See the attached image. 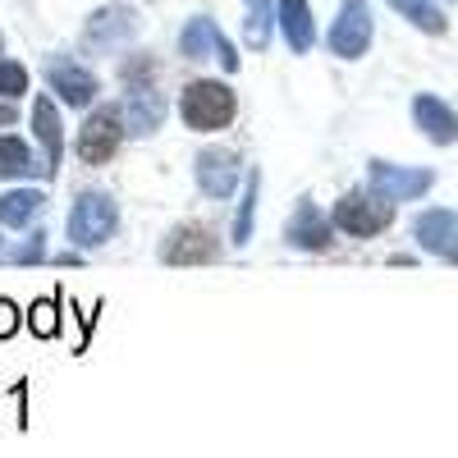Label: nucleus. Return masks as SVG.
<instances>
[{"label": "nucleus", "instance_id": "obj_1", "mask_svg": "<svg viewBox=\"0 0 458 458\" xmlns=\"http://www.w3.org/2000/svg\"><path fill=\"white\" fill-rule=\"evenodd\" d=\"M239 114V97L229 83H216V79H193L183 92H179V120L183 129L193 133H220L234 124Z\"/></svg>", "mask_w": 458, "mask_h": 458}, {"label": "nucleus", "instance_id": "obj_2", "mask_svg": "<svg viewBox=\"0 0 458 458\" xmlns=\"http://www.w3.org/2000/svg\"><path fill=\"white\" fill-rule=\"evenodd\" d=\"M114 229H120V207H114L110 193H97V188H88V193H79V202L69 207V243L73 248H101L114 239Z\"/></svg>", "mask_w": 458, "mask_h": 458}, {"label": "nucleus", "instance_id": "obj_3", "mask_svg": "<svg viewBox=\"0 0 458 458\" xmlns=\"http://www.w3.org/2000/svg\"><path fill=\"white\" fill-rule=\"evenodd\" d=\"M157 257L165 266H216L225 257V243H220V234H216L211 225L188 220V225H174L170 234L161 239Z\"/></svg>", "mask_w": 458, "mask_h": 458}, {"label": "nucleus", "instance_id": "obj_4", "mask_svg": "<svg viewBox=\"0 0 458 458\" xmlns=\"http://www.w3.org/2000/svg\"><path fill=\"white\" fill-rule=\"evenodd\" d=\"M330 220H335L339 234H349V239H376V234H386V229L394 225V202L376 198L371 188L367 193H344L335 202Z\"/></svg>", "mask_w": 458, "mask_h": 458}, {"label": "nucleus", "instance_id": "obj_5", "mask_svg": "<svg viewBox=\"0 0 458 458\" xmlns=\"http://www.w3.org/2000/svg\"><path fill=\"white\" fill-rule=\"evenodd\" d=\"M124 138H129V133H124L120 106H101V110H88V120H83V129H79V142H73V151H79L83 165H110Z\"/></svg>", "mask_w": 458, "mask_h": 458}, {"label": "nucleus", "instance_id": "obj_6", "mask_svg": "<svg viewBox=\"0 0 458 458\" xmlns=\"http://www.w3.org/2000/svg\"><path fill=\"white\" fill-rule=\"evenodd\" d=\"M371 37H376V23H371V5H367V0H339V14H335V23L326 32L330 55L362 60L371 51Z\"/></svg>", "mask_w": 458, "mask_h": 458}, {"label": "nucleus", "instance_id": "obj_7", "mask_svg": "<svg viewBox=\"0 0 458 458\" xmlns=\"http://www.w3.org/2000/svg\"><path fill=\"white\" fill-rule=\"evenodd\" d=\"M193 179H198V193L211 198V202L234 198V188L243 179L239 151H229V147H202L198 157H193Z\"/></svg>", "mask_w": 458, "mask_h": 458}, {"label": "nucleus", "instance_id": "obj_8", "mask_svg": "<svg viewBox=\"0 0 458 458\" xmlns=\"http://www.w3.org/2000/svg\"><path fill=\"white\" fill-rule=\"evenodd\" d=\"M138 32H142V19L133 5H101L83 28V47L88 51H124Z\"/></svg>", "mask_w": 458, "mask_h": 458}, {"label": "nucleus", "instance_id": "obj_9", "mask_svg": "<svg viewBox=\"0 0 458 458\" xmlns=\"http://www.w3.org/2000/svg\"><path fill=\"white\" fill-rule=\"evenodd\" d=\"M179 55L183 60H211L216 55V64L225 69V73H234L239 69V51H234V42L216 28V19H188L183 23V32H179Z\"/></svg>", "mask_w": 458, "mask_h": 458}, {"label": "nucleus", "instance_id": "obj_10", "mask_svg": "<svg viewBox=\"0 0 458 458\" xmlns=\"http://www.w3.org/2000/svg\"><path fill=\"white\" fill-rule=\"evenodd\" d=\"M436 174L431 170H408V165H390V161H367V188L386 202H412L431 193Z\"/></svg>", "mask_w": 458, "mask_h": 458}, {"label": "nucleus", "instance_id": "obj_11", "mask_svg": "<svg viewBox=\"0 0 458 458\" xmlns=\"http://www.w3.org/2000/svg\"><path fill=\"white\" fill-rule=\"evenodd\" d=\"M42 73H47L51 92H55L64 106H73V110H88V106L97 101V92H101L97 73H92L88 64H79L73 55H51Z\"/></svg>", "mask_w": 458, "mask_h": 458}, {"label": "nucleus", "instance_id": "obj_12", "mask_svg": "<svg viewBox=\"0 0 458 458\" xmlns=\"http://www.w3.org/2000/svg\"><path fill=\"white\" fill-rule=\"evenodd\" d=\"M284 243L298 252H330L335 248V220L321 216L312 198H298L293 216L284 220Z\"/></svg>", "mask_w": 458, "mask_h": 458}, {"label": "nucleus", "instance_id": "obj_13", "mask_svg": "<svg viewBox=\"0 0 458 458\" xmlns=\"http://www.w3.org/2000/svg\"><path fill=\"white\" fill-rule=\"evenodd\" d=\"M165 92L157 83H142V88H129L124 101H120V114H124V133L129 138H151L161 124H165Z\"/></svg>", "mask_w": 458, "mask_h": 458}, {"label": "nucleus", "instance_id": "obj_14", "mask_svg": "<svg viewBox=\"0 0 458 458\" xmlns=\"http://www.w3.org/2000/svg\"><path fill=\"white\" fill-rule=\"evenodd\" d=\"M412 239H417V248L431 252V257L458 261V211H445V207L422 211L412 220Z\"/></svg>", "mask_w": 458, "mask_h": 458}, {"label": "nucleus", "instance_id": "obj_15", "mask_svg": "<svg viewBox=\"0 0 458 458\" xmlns=\"http://www.w3.org/2000/svg\"><path fill=\"white\" fill-rule=\"evenodd\" d=\"M412 124L422 129L436 147H454V142H458V110L445 106V101L431 97V92H422V97L412 101Z\"/></svg>", "mask_w": 458, "mask_h": 458}, {"label": "nucleus", "instance_id": "obj_16", "mask_svg": "<svg viewBox=\"0 0 458 458\" xmlns=\"http://www.w3.org/2000/svg\"><path fill=\"white\" fill-rule=\"evenodd\" d=\"M276 28L284 32V47L293 55H308L317 47V19L308 0H280L276 5Z\"/></svg>", "mask_w": 458, "mask_h": 458}, {"label": "nucleus", "instance_id": "obj_17", "mask_svg": "<svg viewBox=\"0 0 458 458\" xmlns=\"http://www.w3.org/2000/svg\"><path fill=\"white\" fill-rule=\"evenodd\" d=\"M32 129H37V138H42V147H47V179H55L60 165H64V124H60V110H55L51 97L32 101Z\"/></svg>", "mask_w": 458, "mask_h": 458}, {"label": "nucleus", "instance_id": "obj_18", "mask_svg": "<svg viewBox=\"0 0 458 458\" xmlns=\"http://www.w3.org/2000/svg\"><path fill=\"white\" fill-rule=\"evenodd\" d=\"M42 211H47L42 188H10V193H0V229H28Z\"/></svg>", "mask_w": 458, "mask_h": 458}, {"label": "nucleus", "instance_id": "obj_19", "mask_svg": "<svg viewBox=\"0 0 458 458\" xmlns=\"http://www.w3.org/2000/svg\"><path fill=\"white\" fill-rule=\"evenodd\" d=\"M276 5L280 0H243V42L248 51H266L276 37Z\"/></svg>", "mask_w": 458, "mask_h": 458}, {"label": "nucleus", "instance_id": "obj_20", "mask_svg": "<svg viewBox=\"0 0 458 458\" xmlns=\"http://www.w3.org/2000/svg\"><path fill=\"white\" fill-rule=\"evenodd\" d=\"M47 174V165H37L32 147L19 133H0V179H32Z\"/></svg>", "mask_w": 458, "mask_h": 458}, {"label": "nucleus", "instance_id": "obj_21", "mask_svg": "<svg viewBox=\"0 0 458 458\" xmlns=\"http://www.w3.org/2000/svg\"><path fill=\"white\" fill-rule=\"evenodd\" d=\"M390 10L399 19H408L417 32H431V37H445V28H449V19L436 0H390Z\"/></svg>", "mask_w": 458, "mask_h": 458}, {"label": "nucleus", "instance_id": "obj_22", "mask_svg": "<svg viewBox=\"0 0 458 458\" xmlns=\"http://www.w3.org/2000/svg\"><path fill=\"white\" fill-rule=\"evenodd\" d=\"M257 193H261V174L248 170V193H243V202H239V211H234V229H229V243H234V248H248V239H252V225H257Z\"/></svg>", "mask_w": 458, "mask_h": 458}, {"label": "nucleus", "instance_id": "obj_23", "mask_svg": "<svg viewBox=\"0 0 458 458\" xmlns=\"http://www.w3.org/2000/svg\"><path fill=\"white\" fill-rule=\"evenodd\" d=\"M60 302H64V293H47V298L28 302V330L37 339H55L60 335Z\"/></svg>", "mask_w": 458, "mask_h": 458}, {"label": "nucleus", "instance_id": "obj_24", "mask_svg": "<svg viewBox=\"0 0 458 458\" xmlns=\"http://www.w3.org/2000/svg\"><path fill=\"white\" fill-rule=\"evenodd\" d=\"M28 69L19 64V60H5L0 55V101H19L23 92H28Z\"/></svg>", "mask_w": 458, "mask_h": 458}, {"label": "nucleus", "instance_id": "obj_25", "mask_svg": "<svg viewBox=\"0 0 458 458\" xmlns=\"http://www.w3.org/2000/svg\"><path fill=\"white\" fill-rule=\"evenodd\" d=\"M120 79H124V88H142V83H157V60H151L147 51L129 55V60L120 64Z\"/></svg>", "mask_w": 458, "mask_h": 458}, {"label": "nucleus", "instance_id": "obj_26", "mask_svg": "<svg viewBox=\"0 0 458 458\" xmlns=\"http://www.w3.org/2000/svg\"><path fill=\"white\" fill-rule=\"evenodd\" d=\"M42 257H47V229H32V234H28V243L10 252V261H19V266H37Z\"/></svg>", "mask_w": 458, "mask_h": 458}, {"label": "nucleus", "instance_id": "obj_27", "mask_svg": "<svg viewBox=\"0 0 458 458\" xmlns=\"http://www.w3.org/2000/svg\"><path fill=\"white\" fill-rule=\"evenodd\" d=\"M23 326V312H19V302L14 298H0V339H14Z\"/></svg>", "mask_w": 458, "mask_h": 458}, {"label": "nucleus", "instance_id": "obj_28", "mask_svg": "<svg viewBox=\"0 0 458 458\" xmlns=\"http://www.w3.org/2000/svg\"><path fill=\"white\" fill-rule=\"evenodd\" d=\"M19 124V110H14V101H0V129H14Z\"/></svg>", "mask_w": 458, "mask_h": 458}, {"label": "nucleus", "instance_id": "obj_29", "mask_svg": "<svg viewBox=\"0 0 458 458\" xmlns=\"http://www.w3.org/2000/svg\"><path fill=\"white\" fill-rule=\"evenodd\" d=\"M0 47H5V37H0Z\"/></svg>", "mask_w": 458, "mask_h": 458}]
</instances>
